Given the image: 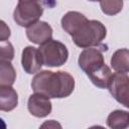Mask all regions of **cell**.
Listing matches in <instances>:
<instances>
[{
  "instance_id": "8992f818",
  "label": "cell",
  "mask_w": 129,
  "mask_h": 129,
  "mask_svg": "<svg viewBox=\"0 0 129 129\" xmlns=\"http://www.w3.org/2000/svg\"><path fill=\"white\" fill-rule=\"evenodd\" d=\"M78 63L80 69L87 75L93 70H96L98 67L105 63V61L103 53L99 48L87 47L84 48V50L80 53Z\"/></svg>"
},
{
  "instance_id": "2e32d148",
  "label": "cell",
  "mask_w": 129,
  "mask_h": 129,
  "mask_svg": "<svg viewBox=\"0 0 129 129\" xmlns=\"http://www.w3.org/2000/svg\"><path fill=\"white\" fill-rule=\"evenodd\" d=\"M100 7L106 15H116L123 8V0H100Z\"/></svg>"
},
{
  "instance_id": "5b68a950",
  "label": "cell",
  "mask_w": 129,
  "mask_h": 129,
  "mask_svg": "<svg viewBox=\"0 0 129 129\" xmlns=\"http://www.w3.org/2000/svg\"><path fill=\"white\" fill-rule=\"evenodd\" d=\"M108 90L118 103L129 109V77L127 74L119 72L113 74Z\"/></svg>"
},
{
  "instance_id": "30bf717a",
  "label": "cell",
  "mask_w": 129,
  "mask_h": 129,
  "mask_svg": "<svg viewBox=\"0 0 129 129\" xmlns=\"http://www.w3.org/2000/svg\"><path fill=\"white\" fill-rule=\"evenodd\" d=\"M87 76L96 87L100 89H108L113 73L111 72V69L106 63H103L96 70L87 74Z\"/></svg>"
},
{
  "instance_id": "ac0fdd59",
  "label": "cell",
  "mask_w": 129,
  "mask_h": 129,
  "mask_svg": "<svg viewBox=\"0 0 129 129\" xmlns=\"http://www.w3.org/2000/svg\"><path fill=\"white\" fill-rule=\"evenodd\" d=\"M1 32H0V41H5L10 36V28L6 25V23L1 20Z\"/></svg>"
},
{
  "instance_id": "3957f363",
  "label": "cell",
  "mask_w": 129,
  "mask_h": 129,
  "mask_svg": "<svg viewBox=\"0 0 129 129\" xmlns=\"http://www.w3.org/2000/svg\"><path fill=\"white\" fill-rule=\"evenodd\" d=\"M37 49L42 66L45 67H60L67 62L69 57L67 46L62 42L52 38L40 44Z\"/></svg>"
},
{
  "instance_id": "e0dca14e",
  "label": "cell",
  "mask_w": 129,
  "mask_h": 129,
  "mask_svg": "<svg viewBox=\"0 0 129 129\" xmlns=\"http://www.w3.org/2000/svg\"><path fill=\"white\" fill-rule=\"evenodd\" d=\"M0 48H1L0 61H11L14 57V48L12 44L7 40L1 41Z\"/></svg>"
},
{
  "instance_id": "9a60e30c",
  "label": "cell",
  "mask_w": 129,
  "mask_h": 129,
  "mask_svg": "<svg viewBox=\"0 0 129 129\" xmlns=\"http://www.w3.org/2000/svg\"><path fill=\"white\" fill-rule=\"evenodd\" d=\"M16 72L11 61H0V86H13Z\"/></svg>"
},
{
  "instance_id": "6da1fadb",
  "label": "cell",
  "mask_w": 129,
  "mask_h": 129,
  "mask_svg": "<svg viewBox=\"0 0 129 129\" xmlns=\"http://www.w3.org/2000/svg\"><path fill=\"white\" fill-rule=\"evenodd\" d=\"M34 93L42 94L49 99L67 98L75 89V79L67 72L39 71L31 81Z\"/></svg>"
},
{
  "instance_id": "ba28073f",
  "label": "cell",
  "mask_w": 129,
  "mask_h": 129,
  "mask_svg": "<svg viewBox=\"0 0 129 129\" xmlns=\"http://www.w3.org/2000/svg\"><path fill=\"white\" fill-rule=\"evenodd\" d=\"M52 28L45 21H36L26 27V36L32 43L42 44L52 38Z\"/></svg>"
},
{
  "instance_id": "8fae6325",
  "label": "cell",
  "mask_w": 129,
  "mask_h": 129,
  "mask_svg": "<svg viewBox=\"0 0 129 129\" xmlns=\"http://www.w3.org/2000/svg\"><path fill=\"white\" fill-rule=\"evenodd\" d=\"M87 19L88 18L81 12L69 11L61 18V27L68 34L73 35Z\"/></svg>"
},
{
  "instance_id": "4fadbf2b",
  "label": "cell",
  "mask_w": 129,
  "mask_h": 129,
  "mask_svg": "<svg viewBox=\"0 0 129 129\" xmlns=\"http://www.w3.org/2000/svg\"><path fill=\"white\" fill-rule=\"evenodd\" d=\"M111 67L114 71L119 73H129V49L120 48L117 49L111 57Z\"/></svg>"
},
{
  "instance_id": "7a4b0ae2",
  "label": "cell",
  "mask_w": 129,
  "mask_h": 129,
  "mask_svg": "<svg viewBox=\"0 0 129 129\" xmlns=\"http://www.w3.org/2000/svg\"><path fill=\"white\" fill-rule=\"evenodd\" d=\"M106 35L107 29L101 21L87 19L71 36L77 46L87 48L98 46L105 39Z\"/></svg>"
},
{
  "instance_id": "9c48e42d",
  "label": "cell",
  "mask_w": 129,
  "mask_h": 129,
  "mask_svg": "<svg viewBox=\"0 0 129 129\" xmlns=\"http://www.w3.org/2000/svg\"><path fill=\"white\" fill-rule=\"evenodd\" d=\"M21 64L24 72L28 75H34L38 73L42 67V62L38 54V49L31 45L26 46L22 50Z\"/></svg>"
},
{
  "instance_id": "d6986e66",
  "label": "cell",
  "mask_w": 129,
  "mask_h": 129,
  "mask_svg": "<svg viewBox=\"0 0 129 129\" xmlns=\"http://www.w3.org/2000/svg\"><path fill=\"white\" fill-rule=\"evenodd\" d=\"M45 126H48V127H61L58 123H56L54 120H49L48 122H45L44 124L41 125V127H45Z\"/></svg>"
},
{
  "instance_id": "277c9868",
  "label": "cell",
  "mask_w": 129,
  "mask_h": 129,
  "mask_svg": "<svg viewBox=\"0 0 129 129\" xmlns=\"http://www.w3.org/2000/svg\"><path fill=\"white\" fill-rule=\"evenodd\" d=\"M43 13L41 0H18L13 12V19L19 26L28 27L39 20Z\"/></svg>"
},
{
  "instance_id": "52a82bcc",
  "label": "cell",
  "mask_w": 129,
  "mask_h": 129,
  "mask_svg": "<svg viewBox=\"0 0 129 129\" xmlns=\"http://www.w3.org/2000/svg\"><path fill=\"white\" fill-rule=\"evenodd\" d=\"M27 109L32 116L43 118L51 113L52 105L48 97L39 93H34L28 98Z\"/></svg>"
},
{
  "instance_id": "ffe728a7",
  "label": "cell",
  "mask_w": 129,
  "mask_h": 129,
  "mask_svg": "<svg viewBox=\"0 0 129 129\" xmlns=\"http://www.w3.org/2000/svg\"><path fill=\"white\" fill-rule=\"evenodd\" d=\"M89 1H91V2H96V1H100V0H89Z\"/></svg>"
},
{
  "instance_id": "5bb4252c",
  "label": "cell",
  "mask_w": 129,
  "mask_h": 129,
  "mask_svg": "<svg viewBox=\"0 0 129 129\" xmlns=\"http://www.w3.org/2000/svg\"><path fill=\"white\" fill-rule=\"evenodd\" d=\"M108 127L113 129H125L129 127V112L124 110H115L111 112L106 121Z\"/></svg>"
},
{
  "instance_id": "7c38bea8",
  "label": "cell",
  "mask_w": 129,
  "mask_h": 129,
  "mask_svg": "<svg viewBox=\"0 0 129 129\" xmlns=\"http://www.w3.org/2000/svg\"><path fill=\"white\" fill-rule=\"evenodd\" d=\"M18 105V95L12 86H0V110L9 112Z\"/></svg>"
}]
</instances>
